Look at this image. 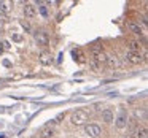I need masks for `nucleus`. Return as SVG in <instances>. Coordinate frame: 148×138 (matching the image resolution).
I'll list each match as a JSON object with an SVG mask.
<instances>
[{
	"mask_svg": "<svg viewBox=\"0 0 148 138\" xmlns=\"http://www.w3.org/2000/svg\"><path fill=\"white\" fill-rule=\"evenodd\" d=\"M24 14H26V18H35V14H37V10H35V7H34L32 3H26L24 5Z\"/></svg>",
	"mask_w": 148,
	"mask_h": 138,
	"instance_id": "obj_5",
	"label": "nucleus"
},
{
	"mask_svg": "<svg viewBox=\"0 0 148 138\" xmlns=\"http://www.w3.org/2000/svg\"><path fill=\"white\" fill-rule=\"evenodd\" d=\"M127 29L131 30L132 33H135V35H142V33H143L140 24H135V22H127Z\"/></svg>",
	"mask_w": 148,
	"mask_h": 138,
	"instance_id": "obj_9",
	"label": "nucleus"
},
{
	"mask_svg": "<svg viewBox=\"0 0 148 138\" xmlns=\"http://www.w3.org/2000/svg\"><path fill=\"white\" fill-rule=\"evenodd\" d=\"M94 64L96 65H102V64H107V56L103 54V52H96L94 54Z\"/></svg>",
	"mask_w": 148,
	"mask_h": 138,
	"instance_id": "obj_8",
	"label": "nucleus"
},
{
	"mask_svg": "<svg viewBox=\"0 0 148 138\" xmlns=\"http://www.w3.org/2000/svg\"><path fill=\"white\" fill-rule=\"evenodd\" d=\"M129 51H131V52H140L142 51L140 41H131V43H129Z\"/></svg>",
	"mask_w": 148,
	"mask_h": 138,
	"instance_id": "obj_10",
	"label": "nucleus"
},
{
	"mask_svg": "<svg viewBox=\"0 0 148 138\" xmlns=\"http://www.w3.org/2000/svg\"><path fill=\"white\" fill-rule=\"evenodd\" d=\"M107 64L112 68H116L119 65V62H118V59H116V56H107Z\"/></svg>",
	"mask_w": 148,
	"mask_h": 138,
	"instance_id": "obj_11",
	"label": "nucleus"
},
{
	"mask_svg": "<svg viewBox=\"0 0 148 138\" xmlns=\"http://www.w3.org/2000/svg\"><path fill=\"white\" fill-rule=\"evenodd\" d=\"M116 125H118L119 128H123L126 125V121H124V116H119L118 118V122H116Z\"/></svg>",
	"mask_w": 148,
	"mask_h": 138,
	"instance_id": "obj_14",
	"label": "nucleus"
},
{
	"mask_svg": "<svg viewBox=\"0 0 148 138\" xmlns=\"http://www.w3.org/2000/svg\"><path fill=\"white\" fill-rule=\"evenodd\" d=\"M49 54H46V52H43V54H42V62H45V64H48V62H49Z\"/></svg>",
	"mask_w": 148,
	"mask_h": 138,
	"instance_id": "obj_15",
	"label": "nucleus"
},
{
	"mask_svg": "<svg viewBox=\"0 0 148 138\" xmlns=\"http://www.w3.org/2000/svg\"><path fill=\"white\" fill-rule=\"evenodd\" d=\"M49 127H51V124L45 125V127L40 130V137H42V138H51L53 135H54V130H53V128H49Z\"/></svg>",
	"mask_w": 148,
	"mask_h": 138,
	"instance_id": "obj_7",
	"label": "nucleus"
},
{
	"mask_svg": "<svg viewBox=\"0 0 148 138\" xmlns=\"http://www.w3.org/2000/svg\"><path fill=\"white\" fill-rule=\"evenodd\" d=\"M135 138H148V130L145 127L137 128V135H135Z\"/></svg>",
	"mask_w": 148,
	"mask_h": 138,
	"instance_id": "obj_12",
	"label": "nucleus"
},
{
	"mask_svg": "<svg viewBox=\"0 0 148 138\" xmlns=\"http://www.w3.org/2000/svg\"><path fill=\"white\" fill-rule=\"evenodd\" d=\"M0 10H2V13H5V14H8L10 13V2H2L0 3Z\"/></svg>",
	"mask_w": 148,
	"mask_h": 138,
	"instance_id": "obj_13",
	"label": "nucleus"
},
{
	"mask_svg": "<svg viewBox=\"0 0 148 138\" xmlns=\"http://www.w3.org/2000/svg\"><path fill=\"white\" fill-rule=\"evenodd\" d=\"M102 121L107 122V124H112V122L115 121V114H113L110 109H103L102 111Z\"/></svg>",
	"mask_w": 148,
	"mask_h": 138,
	"instance_id": "obj_6",
	"label": "nucleus"
},
{
	"mask_svg": "<svg viewBox=\"0 0 148 138\" xmlns=\"http://www.w3.org/2000/svg\"><path fill=\"white\" fill-rule=\"evenodd\" d=\"M21 24H23V27H24V29H26V30H30V26H29V24H27V22H24V21H23V22H21Z\"/></svg>",
	"mask_w": 148,
	"mask_h": 138,
	"instance_id": "obj_16",
	"label": "nucleus"
},
{
	"mask_svg": "<svg viewBox=\"0 0 148 138\" xmlns=\"http://www.w3.org/2000/svg\"><path fill=\"white\" fill-rule=\"evenodd\" d=\"M70 121L73 125H86L88 121H89V114L86 111H83V109H77L75 113H72Z\"/></svg>",
	"mask_w": 148,
	"mask_h": 138,
	"instance_id": "obj_1",
	"label": "nucleus"
},
{
	"mask_svg": "<svg viewBox=\"0 0 148 138\" xmlns=\"http://www.w3.org/2000/svg\"><path fill=\"white\" fill-rule=\"evenodd\" d=\"M84 133L91 138H100L102 130H100V127L97 124H86L84 125Z\"/></svg>",
	"mask_w": 148,
	"mask_h": 138,
	"instance_id": "obj_2",
	"label": "nucleus"
},
{
	"mask_svg": "<svg viewBox=\"0 0 148 138\" xmlns=\"http://www.w3.org/2000/svg\"><path fill=\"white\" fill-rule=\"evenodd\" d=\"M35 41L38 43V45H42V46H46L49 43L48 33H46L45 30H38V32H35Z\"/></svg>",
	"mask_w": 148,
	"mask_h": 138,
	"instance_id": "obj_4",
	"label": "nucleus"
},
{
	"mask_svg": "<svg viewBox=\"0 0 148 138\" xmlns=\"http://www.w3.org/2000/svg\"><path fill=\"white\" fill-rule=\"evenodd\" d=\"M124 57H126V61H127V62H131V64H134V65H138V64H142V62L145 61V57L142 56V52H131V51H127Z\"/></svg>",
	"mask_w": 148,
	"mask_h": 138,
	"instance_id": "obj_3",
	"label": "nucleus"
},
{
	"mask_svg": "<svg viewBox=\"0 0 148 138\" xmlns=\"http://www.w3.org/2000/svg\"><path fill=\"white\" fill-rule=\"evenodd\" d=\"M126 138H132V137H129V135H127V137H126Z\"/></svg>",
	"mask_w": 148,
	"mask_h": 138,
	"instance_id": "obj_17",
	"label": "nucleus"
}]
</instances>
